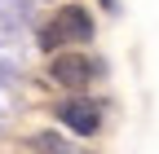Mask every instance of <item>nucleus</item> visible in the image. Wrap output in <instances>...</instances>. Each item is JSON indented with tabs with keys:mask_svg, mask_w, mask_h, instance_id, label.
<instances>
[{
	"mask_svg": "<svg viewBox=\"0 0 159 154\" xmlns=\"http://www.w3.org/2000/svg\"><path fill=\"white\" fill-rule=\"evenodd\" d=\"M31 150H40V154H84V150H75L66 137H57V132H35Z\"/></svg>",
	"mask_w": 159,
	"mask_h": 154,
	"instance_id": "4",
	"label": "nucleus"
},
{
	"mask_svg": "<svg viewBox=\"0 0 159 154\" xmlns=\"http://www.w3.org/2000/svg\"><path fill=\"white\" fill-rule=\"evenodd\" d=\"M89 40H93V18H89V9H80V5L57 9L53 22L40 27V49H44V53H57L62 44H89Z\"/></svg>",
	"mask_w": 159,
	"mask_h": 154,
	"instance_id": "1",
	"label": "nucleus"
},
{
	"mask_svg": "<svg viewBox=\"0 0 159 154\" xmlns=\"http://www.w3.org/2000/svg\"><path fill=\"white\" fill-rule=\"evenodd\" d=\"M97 5H102V9H115V0H97Z\"/></svg>",
	"mask_w": 159,
	"mask_h": 154,
	"instance_id": "5",
	"label": "nucleus"
},
{
	"mask_svg": "<svg viewBox=\"0 0 159 154\" xmlns=\"http://www.w3.org/2000/svg\"><path fill=\"white\" fill-rule=\"evenodd\" d=\"M102 57H89V53H53L49 57V79L57 84V88H89L93 79H102Z\"/></svg>",
	"mask_w": 159,
	"mask_h": 154,
	"instance_id": "2",
	"label": "nucleus"
},
{
	"mask_svg": "<svg viewBox=\"0 0 159 154\" xmlns=\"http://www.w3.org/2000/svg\"><path fill=\"white\" fill-rule=\"evenodd\" d=\"M53 114H57V123H62V128L75 132V137H93V132L102 128V106L89 101V97H66Z\"/></svg>",
	"mask_w": 159,
	"mask_h": 154,
	"instance_id": "3",
	"label": "nucleus"
}]
</instances>
